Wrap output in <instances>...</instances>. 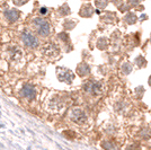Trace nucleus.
<instances>
[{
	"instance_id": "obj_11",
	"label": "nucleus",
	"mask_w": 151,
	"mask_h": 150,
	"mask_svg": "<svg viewBox=\"0 0 151 150\" xmlns=\"http://www.w3.org/2000/svg\"><path fill=\"white\" fill-rule=\"evenodd\" d=\"M69 13H70V10H69V8H68V6H67V5H64V10H63V8H61V9H60V14H61V15H63V16H64V15H68Z\"/></svg>"
},
{
	"instance_id": "obj_7",
	"label": "nucleus",
	"mask_w": 151,
	"mask_h": 150,
	"mask_svg": "<svg viewBox=\"0 0 151 150\" xmlns=\"http://www.w3.org/2000/svg\"><path fill=\"white\" fill-rule=\"evenodd\" d=\"M5 16H6L9 22H15V20H17L19 18V13L16 9H8L5 13Z\"/></svg>"
},
{
	"instance_id": "obj_4",
	"label": "nucleus",
	"mask_w": 151,
	"mask_h": 150,
	"mask_svg": "<svg viewBox=\"0 0 151 150\" xmlns=\"http://www.w3.org/2000/svg\"><path fill=\"white\" fill-rule=\"evenodd\" d=\"M85 89L93 96H98L101 93V85L96 81H89L85 85Z\"/></svg>"
},
{
	"instance_id": "obj_3",
	"label": "nucleus",
	"mask_w": 151,
	"mask_h": 150,
	"mask_svg": "<svg viewBox=\"0 0 151 150\" xmlns=\"http://www.w3.org/2000/svg\"><path fill=\"white\" fill-rule=\"evenodd\" d=\"M22 40L27 48H31V49H34L38 45V40L37 38L32 34L29 32H24L23 35H22Z\"/></svg>"
},
{
	"instance_id": "obj_8",
	"label": "nucleus",
	"mask_w": 151,
	"mask_h": 150,
	"mask_svg": "<svg viewBox=\"0 0 151 150\" xmlns=\"http://www.w3.org/2000/svg\"><path fill=\"white\" fill-rule=\"evenodd\" d=\"M93 13H94V9H93L91 5H83L81 7V9H80V15L85 16V17L91 16Z\"/></svg>"
},
{
	"instance_id": "obj_13",
	"label": "nucleus",
	"mask_w": 151,
	"mask_h": 150,
	"mask_svg": "<svg viewBox=\"0 0 151 150\" xmlns=\"http://www.w3.org/2000/svg\"><path fill=\"white\" fill-rule=\"evenodd\" d=\"M46 13H47V9L46 8H41V14L42 15H45Z\"/></svg>"
},
{
	"instance_id": "obj_9",
	"label": "nucleus",
	"mask_w": 151,
	"mask_h": 150,
	"mask_svg": "<svg viewBox=\"0 0 151 150\" xmlns=\"http://www.w3.org/2000/svg\"><path fill=\"white\" fill-rule=\"evenodd\" d=\"M125 20H127L130 24H132V23H134V22L137 20V17L134 16V14H129L125 17Z\"/></svg>"
},
{
	"instance_id": "obj_5",
	"label": "nucleus",
	"mask_w": 151,
	"mask_h": 150,
	"mask_svg": "<svg viewBox=\"0 0 151 150\" xmlns=\"http://www.w3.org/2000/svg\"><path fill=\"white\" fill-rule=\"evenodd\" d=\"M42 52L44 53L45 56H57L58 53H59V48H58L57 44L54 43H46L42 48Z\"/></svg>"
},
{
	"instance_id": "obj_2",
	"label": "nucleus",
	"mask_w": 151,
	"mask_h": 150,
	"mask_svg": "<svg viewBox=\"0 0 151 150\" xmlns=\"http://www.w3.org/2000/svg\"><path fill=\"white\" fill-rule=\"evenodd\" d=\"M70 119L76 124H83L87 122V115L80 108H73L70 113Z\"/></svg>"
},
{
	"instance_id": "obj_10",
	"label": "nucleus",
	"mask_w": 151,
	"mask_h": 150,
	"mask_svg": "<svg viewBox=\"0 0 151 150\" xmlns=\"http://www.w3.org/2000/svg\"><path fill=\"white\" fill-rule=\"evenodd\" d=\"M107 0H96V5L98 7H101V8H104V7H106L107 5Z\"/></svg>"
},
{
	"instance_id": "obj_6",
	"label": "nucleus",
	"mask_w": 151,
	"mask_h": 150,
	"mask_svg": "<svg viewBox=\"0 0 151 150\" xmlns=\"http://www.w3.org/2000/svg\"><path fill=\"white\" fill-rule=\"evenodd\" d=\"M23 95H24V97H26V98L32 100V98L35 97L36 90H35V88L33 87V86H25L24 89H23Z\"/></svg>"
},
{
	"instance_id": "obj_12",
	"label": "nucleus",
	"mask_w": 151,
	"mask_h": 150,
	"mask_svg": "<svg viewBox=\"0 0 151 150\" xmlns=\"http://www.w3.org/2000/svg\"><path fill=\"white\" fill-rule=\"evenodd\" d=\"M27 0H14V2L16 4V5H18V6H22V5H24Z\"/></svg>"
},
{
	"instance_id": "obj_1",
	"label": "nucleus",
	"mask_w": 151,
	"mask_h": 150,
	"mask_svg": "<svg viewBox=\"0 0 151 150\" xmlns=\"http://www.w3.org/2000/svg\"><path fill=\"white\" fill-rule=\"evenodd\" d=\"M33 26L36 28V32L40 36H47L50 34V24L43 18H34L33 19Z\"/></svg>"
}]
</instances>
